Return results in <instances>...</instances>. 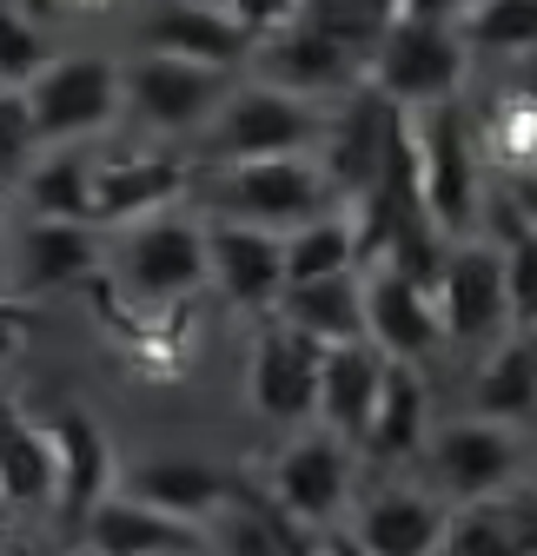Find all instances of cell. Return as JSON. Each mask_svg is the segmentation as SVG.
Masks as SVG:
<instances>
[{
  "mask_svg": "<svg viewBox=\"0 0 537 556\" xmlns=\"http://www.w3.org/2000/svg\"><path fill=\"white\" fill-rule=\"evenodd\" d=\"M80 543L93 556H207V536H199L192 523H173L147 504H133V497H100L80 523Z\"/></svg>",
  "mask_w": 537,
  "mask_h": 556,
  "instance_id": "obj_22",
  "label": "cell"
},
{
  "mask_svg": "<svg viewBox=\"0 0 537 556\" xmlns=\"http://www.w3.org/2000/svg\"><path fill=\"white\" fill-rule=\"evenodd\" d=\"M438 556H537V491L517 477L485 504H445Z\"/></svg>",
  "mask_w": 537,
  "mask_h": 556,
  "instance_id": "obj_19",
  "label": "cell"
},
{
  "mask_svg": "<svg viewBox=\"0 0 537 556\" xmlns=\"http://www.w3.org/2000/svg\"><path fill=\"white\" fill-rule=\"evenodd\" d=\"M273 318L292 325L305 344L332 352V344H365V305H359V271L312 278V286H286L273 299Z\"/></svg>",
  "mask_w": 537,
  "mask_h": 556,
  "instance_id": "obj_25",
  "label": "cell"
},
{
  "mask_svg": "<svg viewBox=\"0 0 537 556\" xmlns=\"http://www.w3.org/2000/svg\"><path fill=\"white\" fill-rule=\"evenodd\" d=\"M0 510L14 523L27 517H53V444H47V425L21 404L0 397Z\"/></svg>",
  "mask_w": 537,
  "mask_h": 556,
  "instance_id": "obj_24",
  "label": "cell"
},
{
  "mask_svg": "<svg viewBox=\"0 0 537 556\" xmlns=\"http://www.w3.org/2000/svg\"><path fill=\"white\" fill-rule=\"evenodd\" d=\"M113 491L133 497V504H147V510H160V517H173V523L207 530V517L226 510V497H233V477L213 457H199V451H153V457H133L113 477Z\"/></svg>",
  "mask_w": 537,
  "mask_h": 556,
  "instance_id": "obj_12",
  "label": "cell"
},
{
  "mask_svg": "<svg viewBox=\"0 0 537 556\" xmlns=\"http://www.w3.org/2000/svg\"><path fill=\"white\" fill-rule=\"evenodd\" d=\"M60 8H107V0H60Z\"/></svg>",
  "mask_w": 537,
  "mask_h": 556,
  "instance_id": "obj_40",
  "label": "cell"
},
{
  "mask_svg": "<svg viewBox=\"0 0 537 556\" xmlns=\"http://www.w3.org/2000/svg\"><path fill=\"white\" fill-rule=\"evenodd\" d=\"M34 153H40V139H34V113H27V93L0 87V179H21Z\"/></svg>",
  "mask_w": 537,
  "mask_h": 556,
  "instance_id": "obj_32",
  "label": "cell"
},
{
  "mask_svg": "<svg viewBox=\"0 0 537 556\" xmlns=\"http://www.w3.org/2000/svg\"><path fill=\"white\" fill-rule=\"evenodd\" d=\"M47 444H53V517L66 530H80L87 510L100 497H113V477H120V457L107 444V431L93 425L87 410H60L47 425Z\"/></svg>",
  "mask_w": 537,
  "mask_h": 556,
  "instance_id": "obj_16",
  "label": "cell"
},
{
  "mask_svg": "<svg viewBox=\"0 0 537 556\" xmlns=\"http://www.w3.org/2000/svg\"><path fill=\"white\" fill-rule=\"evenodd\" d=\"M192 192H207V219L259 226V232H292L339 205L319 153H279V160H233V166H192Z\"/></svg>",
  "mask_w": 537,
  "mask_h": 556,
  "instance_id": "obj_1",
  "label": "cell"
},
{
  "mask_svg": "<svg viewBox=\"0 0 537 556\" xmlns=\"http://www.w3.org/2000/svg\"><path fill=\"white\" fill-rule=\"evenodd\" d=\"M140 40H147V53L199 60V66H220V74H233L239 60H252V40L220 8H199V0H173V8H160Z\"/></svg>",
  "mask_w": 537,
  "mask_h": 556,
  "instance_id": "obj_26",
  "label": "cell"
},
{
  "mask_svg": "<svg viewBox=\"0 0 537 556\" xmlns=\"http://www.w3.org/2000/svg\"><path fill=\"white\" fill-rule=\"evenodd\" d=\"M464 0H391V21H419V27H458Z\"/></svg>",
  "mask_w": 537,
  "mask_h": 556,
  "instance_id": "obj_35",
  "label": "cell"
},
{
  "mask_svg": "<svg viewBox=\"0 0 537 556\" xmlns=\"http://www.w3.org/2000/svg\"><path fill=\"white\" fill-rule=\"evenodd\" d=\"M14 8H21L27 21H47V14H60V0H14Z\"/></svg>",
  "mask_w": 537,
  "mask_h": 556,
  "instance_id": "obj_39",
  "label": "cell"
},
{
  "mask_svg": "<svg viewBox=\"0 0 537 556\" xmlns=\"http://www.w3.org/2000/svg\"><path fill=\"white\" fill-rule=\"evenodd\" d=\"M458 47L464 53H504V60H524L530 40H537V0H464L458 14Z\"/></svg>",
  "mask_w": 537,
  "mask_h": 556,
  "instance_id": "obj_30",
  "label": "cell"
},
{
  "mask_svg": "<svg viewBox=\"0 0 537 556\" xmlns=\"http://www.w3.org/2000/svg\"><path fill=\"white\" fill-rule=\"evenodd\" d=\"M325 113L312 100H292L265 80H246L220 100V113L207 119V160L233 166V160H279V153H319L325 139Z\"/></svg>",
  "mask_w": 537,
  "mask_h": 556,
  "instance_id": "obj_5",
  "label": "cell"
},
{
  "mask_svg": "<svg viewBox=\"0 0 537 556\" xmlns=\"http://www.w3.org/2000/svg\"><path fill=\"white\" fill-rule=\"evenodd\" d=\"M0 258L14 265L21 292H60V286H80V278L100 265V232L93 226H66V219H34L27 232H14L0 245Z\"/></svg>",
  "mask_w": 537,
  "mask_h": 556,
  "instance_id": "obj_23",
  "label": "cell"
},
{
  "mask_svg": "<svg viewBox=\"0 0 537 556\" xmlns=\"http://www.w3.org/2000/svg\"><path fill=\"white\" fill-rule=\"evenodd\" d=\"M432 312L445 344H485L517 331L511 325V299H504V258L491 239H451L445 265H438V286H432Z\"/></svg>",
  "mask_w": 537,
  "mask_h": 556,
  "instance_id": "obj_10",
  "label": "cell"
},
{
  "mask_svg": "<svg viewBox=\"0 0 537 556\" xmlns=\"http://www.w3.org/2000/svg\"><path fill=\"white\" fill-rule=\"evenodd\" d=\"M504 258V299H511V325L530 331V312H537V239H504L498 245Z\"/></svg>",
  "mask_w": 537,
  "mask_h": 556,
  "instance_id": "obj_33",
  "label": "cell"
},
{
  "mask_svg": "<svg viewBox=\"0 0 537 556\" xmlns=\"http://www.w3.org/2000/svg\"><path fill=\"white\" fill-rule=\"evenodd\" d=\"M220 14H226L246 40H273V34H286V27L305 14V0H220Z\"/></svg>",
  "mask_w": 537,
  "mask_h": 556,
  "instance_id": "obj_34",
  "label": "cell"
},
{
  "mask_svg": "<svg viewBox=\"0 0 537 556\" xmlns=\"http://www.w3.org/2000/svg\"><path fill=\"white\" fill-rule=\"evenodd\" d=\"M438 425L432 417V384L419 365H391L385 358V384H378V404H372V425L359 438V457L391 470V464H412L425 451V431Z\"/></svg>",
  "mask_w": 537,
  "mask_h": 556,
  "instance_id": "obj_21",
  "label": "cell"
},
{
  "mask_svg": "<svg viewBox=\"0 0 537 556\" xmlns=\"http://www.w3.org/2000/svg\"><path fill=\"white\" fill-rule=\"evenodd\" d=\"M87 147H40L21 173V199L34 205V219H66V226H93V199H87ZM100 232V226H93Z\"/></svg>",
  "mask_w": 537,
  "mask_h": 556,
  "instance_id": "obj_29",
  "label": "cell"
},
{
  "mask_svg": "<svg viewBox=\"0 0 537 556\" xmlns=\"http://www.w3.org/2000/svg\"><path fill=\"white\" fill-rule=\"evenodd\" d=\"M113 278L120 292L140 305V312H173L186 305L199 286H207V239H199V219L166 205V213H147V219H126L113 226Z\"/></svg>",
  "mask_w": 537,
  "mask_h": 556,
  "instance_id": "obj_2",
  "label": "cell"
},
{
  "mask_svg": "<svg viewBox=\"0 0 537 556\" xmlns=\"http://www.w3.org/2000/svg\"><path fill=\"white\" fill-rule=\"evenodd\" d=\"M233 93V74L199 60H173V53H133L120 66V113H133L147 132L179 139V132H207V119L220 113V100Z\"/></svg>",
  "mask_w": 537,
  "mask_h": 556,
  "instance_id": "obj_6",
  "label": "cell"
},
{
  "mask_svg": "<svg viewBox=\"0 0 537 556\" xmlns=\"http://www.w3.org/2000/svg\"><path fill=\"white\" fill-rule=\"evenodd\" d=\"M66 556H93V549H87V543H74V549H66Z\"/></svg>",
  "mask_w": 537,
  "mask_h": 556,
  "instance_id": "obj_42",
  "label": "cell"
},
{
  "mask_svg": "<svg viewBox=\"0 0 537 556\" xmlns=\"http://www.w3.org/2000/svg\"><path fill=\"white\" fill-rule=\"evenodd\" d=\"M27 312L14 305V299H0V365H8V358H21V344H27Z\"/></svg>",
  "mask_w": 537,
  "mask_h": 556,
  "instance_id": "obj_36",
  "label": "cell"
},
{
  "mask_svg": "<svg viewBox=\"0 0 537 556\" xmlns=\"http://www.w3.org/2000/svg\"><path fill=\"white\" fill-rule=\"evenodd\" d=\"M252 60H259V80L279 87L292 100H339L346 87H359V53L346 40L319 34L312 21H292L286 34L273 40H252Z\"/></svg>",
  "mask_w": 537,
  "mask_h": 556,
  "instance_id": "obj_15",
  "label": "cell"
},
{
  "mask_svg": "<svg viewBox=\"0 0 537 556\" xmlns=\"http://www.w3.org/2000/svg\"><path fill=\"white\" fill-rule=\"evenodd\" d=\"M8 523H14V517H8V510H0V530H8Z\"/></svg>",
  "mask_w": 537,
  "mask_h": 556,
  "instance_id": "obj_43",
  "label": "cell"
},
{
  "mask_svg": "<svg viewBox=\"0 0 537 556\" xmlns=\"http://www.w3.org/2000/svg\"><path fill=\"white\" fill-rule=\"evenodd\" d=\"M312 556H365V549H359V543H352V536H346V530H325V536H319V549H312Z\"/></svg>",
  "mask_w": 537,
  "mask_h": 556,
  "instance_id": "obj_38",
  "label": "cell"
},
{
  "mask_svg": "<svg viewBox=\"0 0 537 556\" xmlns=\"http://www.w3.org/2000/svg\"><path fill=\"white\" fill-rule=\"evenodd\" d=\"M0 245H8V205H0Z\"/></svg>",
  "mask_w": 537,
  "mask_h": 556,
  "instance_id": "obj_41",
  "label": "cell"
},
{
  "mask_svg": "<svg viewBox=\"0 0 537 556\" xmlns=\"http://www.w3.org/2000/svg\"><path fill=\"white\" fill-rule=\"evenodd\" d=\"M0 556H60L40 530H27V523H8L0 530Z\"/></svg>",
  "mask_w": 537,
  "mask_h": 556,
  "instance_id": "obj_37",
  "label": "cell"
},
{
  "mask_svg": "<svg viewBox=\"0 0 537 556\" xmlns=\"http://www.w3.org/2000/svg\"><path fill=\"white\" fill-rule=\"evenodd\" d=\"M199 239H207V286H220V299H233L246 312H273V299L286 292L279 232L233 226V219H199Z\"/></svg>",
  "mask_w": 537,
  "mask_h": 556,
  "instance_id": "obj_18",
  "label": "cell"
},
{
  "mask_svg": "<svg viewBox=\"0 0 537 556\" xmlns=\"http://www.w3.org/2000/svg\"><path fill=\"white\" fill-rule=\"evenodd\" d=\"M425 491L438 504H485L530 477V431L491 425V417H445L425 431Z\"/></svg>",
  "mask_w": 537,
  "mask_h": 556,
  "instance_id": "obj_3",
  "label": "cell"
},
{
  "mask_svg": "<svg viewBox=\"0 0 537 556\" xmlns=\"http://www.w3.org/2000/svg\"><path fill=\"white\" fill-rule=\"evenodd\" d=\"M279 265H286V286L359 271V213H352V199H339V205H325L319 219L292 226L279 239Z\"/></svg>",
  "mask_w": 537,
  "mask_h": 556,
  "instance_id": "obj_28",
  "label": "cell"
},
{
  "mask_svg": "<svg viewBox=\"0 0 537 556\" xmlns=\"http://www.w3.org/2000/svg\"><path fill=\"white\" fill-rule=\"evenodd\" d=\"M530 404H537V344H530V331H504L472 378V410L464 417H491V425L530 431Z\"/></svg>",
  "mask_w": 537,
  "mask_h": 556,
  "instance_id": "obj_27",
  "label": "cell"
},
{
  "mask_svg": "<svg viewBox=\"0 0 537 556\" xmlns=\"http://www.w3.org/2000/svg\"><path fill=\"white\" fill-rule=\"evenodd\" d=\"M265 497H273L286 517H299L312 536L339 530L346 510H352V497H359V451L339 444L332 431H319V425H305V431H292L279 444L273 491H265Z\"/></svg>",
  "mask_w": 537,
  "mask_h": 556,
  "instance_id": "obj_8",
  "label": "cell"
},
{
  "mask_svg": "<svg viewBox=\"0 0 537 556\" xmlns=\"http://www.w3.org/2000/svg\"><path fill=\"white\" fill-rule=\"evenodd\" d=\"M53 53H47V34H40V21H27L14 0H0V87H34V74L47 66Z\"/></svg>",
  "mask_w": 537,
  "mask_h": 556,
  "instance_id": "obj_31",
  "label": "cell"
},
{
  "mask_svg": "<svg viewBox=\"0 0 537 556\" xmlns=\"http://www.w3.org/2000/svg\"><path fill=\"white\" fill-rule=\"evenodd\" d=\"M312 391H319V344H305L273 312H259V331L246 344V404L279 431H305Z\"/></svg>",
  "mask_w": 537,
  "mask_h": 556,
  "instance_id": "obj_11",
  "label": "cell"
},
{
  "mask_svg": "<svg viewBox=\"0 0 537 556\" xmlns=\"http://www.w3.org/2000/svg\"><path fill=\"white\" fill-rule=\"evenodd\" d=\"M378 384H385V358L372 352V344H332V352H319L312 425L359 451V438L372 425V404H378Z\"/></svg>",
  "mask_w": 537,
  "mask_h": 556,
  "instance_id": "obj_20",
  "label": "cell"
},
{
  "mask_svg": "<svg viewBox=\"0 0 537 556\" xmlns=\"http://www.w3.org/2000/svg\"><path fill=\"white\" fill-rule=\"evenodd\" d=\"M412 119V166H419V213L445 232V239H472L478 213H485V186H478V147L464 106H419Z\"/></svg>",
  "mask_w": 537,
  "mask_h": 556,
  "instance_id": "obj_4",
  "label": "cell"
},
{
  "mask_svg": "<svg viewBox=\"0 0 537 556\" xmlns=\"http://www.w3.org/2000/svg\"><path fill=\"white\" fill-rule=\"evenodd\" d=\"M21 93H27L40 147H80V139H93L120 119V66L100 53H60Z\"/></svg>",
  "mask_w": 537,
  "mask_h": 556,
  "instance_id": "obj_9",
  "label": "cell"
},
{
  "mask_svg": "<svg viewBox=\"0 0 537 556\" xmlns=\"http://www.w3.org/2000/svg\"><path fill=\"white\" fill-rule=\"evenodd\" d=\"M365 556H438V536H445V504L425 491V483H405L391 477L378 491L352 497L346 523H339Z\"/></svg>",
  "mask_w": 537,
  "mask_h": 556,
  "instance_id": "obj_14",
  "label": "cell"
},
{
  "mask_svg": "<svg viewBox=\"0 0 537 556\" xmlns=\"http://www.w3.org/2000/svg\"><path fill=\"white\" fill-rule=\"evenodd\" d=\"M192 186V166L179 153H113L93 160L87 173V199H93V226H126V219H147L166 213V205Z\"/></svg>",
  "mask_w": 537,
  "mask_h": 556,
  "instance_id": "obj_17",
  "label": "cell"
},
{
  "mask_svg": "<svg viewBox=\"0 0 537 556\" xmlns=\"http://www.w3.org/2000/svg\"><path fill=\"white\" fill-rule=\"evenodd\" d=\"M464 87V47L451 27H419V21H385V34L372 40V66H365V93H378L398 113L419 106H445Z\"/></svg>",
  "mask_w": 537,
  "mask_h": 556,
  "instance_id": "obj_7",
  "label": "cell"
},
{
  "mask_svg": "<svg viewBox=\"0 0 537 556\" xmlns=\"http://www.w3.org/2000/svg\"><path fill=\"white\" fill-rule=\"evenodd\" d=\"M359 305H365V344L378 358H391V365H432L438 358V344H445V331H438V312H432V292H419V286H405L391 265H359Z\"/></svg>",
  "mask_w": 537,
  "mask_h": 556,
  "instance_id": "obj_13",
  "label": "cell"
}]
</instances>
